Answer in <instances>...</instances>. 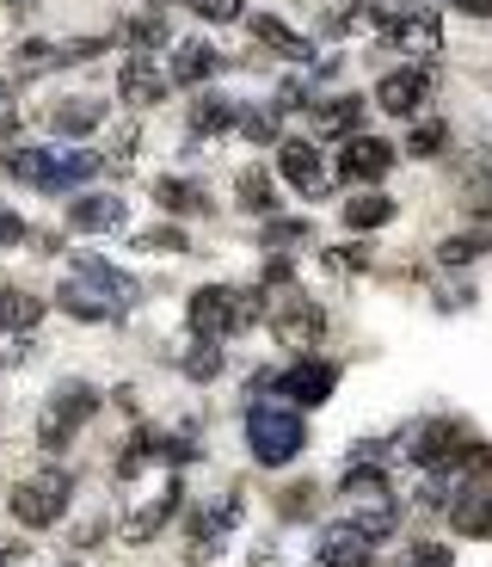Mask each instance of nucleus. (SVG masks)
I'll use <instances>...</instances> for the list:
<instances>
[{"instance_id":"c85d7f7f","label":"nucleus","mask_w":492,"mask_h":567,"mask_svg":"<svg viewBox=\"0 0 492 567\" xmlns=\"http://www.w3.org/2000/svg\"><path fill=\"white\" fill-rule=\"evenodd\" d=\"M234 124H241L253 142H277V118H271V111H234Z\"/></svg>"},{"instance_id":"4468645a","label":"nucleus","mask_w":492,"mask_h":567,"mask_svg":"<svg viewBox=\"0 0 492 567\" xmlns=\"http://www.w3.org/2000/svg\"><path fill=\"white\" fill-rule=\"evenodd\" d=\"M449 519H456V531L487 536V531H492V488H487V481H474V488H461L456 500H449Z\"/></svg>"},{"instance_id":"ddd939ff","label":"nucleus","mask_w":492,"mask_h":567,"mask_svg":"<svg viewBox=\"0 0 492 567\" xmlns=\"http://www.w3.org/2000/svg\"><path fill=\"white\" fill-rule=\"evenodd\" d=\"M369 543L357 524H333V531L321 536V555H314V567H369Z\"/></svg>"},{"instance_id":"a211bd4d","label":"nucleus","mask_w":492,"mask_h":567,"mask_svg":"<svg viewBox=\"0 0 492 567\" xmlns=\"http://www.w3.org/2000/svg\"><path fill=\"white\" fill-rule=\"evenodd\" d=\"M154 204L179 210V216H203V210H210V191L191 186V179H154Z\"/></svg>"},{"instance_id":"dca6fc26","label":"nucleus","mask_w":492,"mask_h":567,"mask_svg":"<svg viewBox=\"0 0 492 567\" xmlns=\"http://www.w3.org/2000/svg\"><path fill=\"white\" fill-rule=\"evenodd\" d=\"M222 68V56H215L210 44H185L179 56H172V68H167V80L172 87H203V80Z\"/></svg>"},{"instance_id":"2f4dec72","label":"nucleus","mask_w":492,"mask_h":567,"mask_svg":"<svg viewBox=\"0 0 492 567\" xmlns=\"http://www.w3.org/2000/svg\"><path fill=\"white\" fill-rule=\"evenodd\" d=\"M259 241H265V247H302V241H308V222H271Z\"/></svg>"},{"instance_id":"6e6552de","label":"nucleus","mask_w":492,"mask_h":567,"mask_svg":"<svg viewBox=\"0 0 492 567\" xmlns=\"http://www.w3.org/2000/svg\"><path fill=\"white\" fill-rule=\"evenodd\" d=\"M425 99H431V75H425V68H394V75H382V87H376V105L394 111V118H413Z\"/></svg>"},{"instance_id":"bb28decb","label":"nucleus","mask_w":492,"mask_h":567,"mask_svg":"<svg viewBox=\"0 0 492 567\" xmlns=\"http://www.w3.org/2000/svg\"><path fill=\"white\" fill-rule=\"evenodd\" d=\"M44 160H49V148H13L0 167H7L13 179H25V186H37V179H44Z\"/></svg>"},{"instance_id":"1a4fd4ad","label":"nucleus","mask_w":492,"mask_h":567,"mask_svg":"<svg viewBox=\"0 0 492 567\" xmlns=\"http://www.w3.org/2000/svg\"><path fill=\"white\" fill-rule=\"evenodd\" d=\"M167 68H154L148 56H130V63H123V75H118V93H123V105H160V99H167Z\"/></svg>"},{"instance_id":"423d86ee","label":"nucleus","mask_w":492,"mask_h":567,"mask_svg":"<svg viewBox=\"0 0 492 567\" xmlns=\"http://www.w3.org/2000/svg\"><path fill=\"white\" fill-rule=\"evenodd\" d=\"M271 389L283 394L290 408H321L326 394L338 389V364H326V358H295L290 370L271 382Z\"/></svg>"},{"instance_id":"f704fd0d","label":"nucleus","mask_w":492,"mask_h":567,"mask_svg":"<svg viewBox=\"0 0 492 567\" xmlns=\"http://www.w3.org/2000/svg\"><path fill=\"white\" fill-rule=\"evenodd\" d=\"M326 266H333V271H357V266H369V253L364 247H333V253H326Z\"/></svg>"},{"instance_id":"2eb2a0df","label":"nucleus","mask_w":492,"mask_h":567,"mask_svg":"<svg viewBox=\"0 0 492 567\" xmlns=\"http://www.w3.org/2000/svg\"><path fill=\"white\" fill-rule=\"evenodd\" d=\"M49 124H56L62 136H92V130L105 124V99H62V105L49 111Z\"/></svg>"},{"instance_id":"b1692460","label":"nucleus","mask_w":492,"mask_h":567,"mask_svg":"<svg viewBox=\"0 0 492 567\" xmlns=\"http://www.w3.org/2000/svg\"><path fill=\"white\" fill-rule=\"evenodd\" d=\"M228 118H234V105H228V99L203 93L198 105H191V136H215V130H228Z\"/></svg>"},{"instance_id":"f03ea898","label":"nucleus","mask_w":492,"mask_h":567,"mask_svg":"<svg viewBox=\"0 0 492 567\" xmlns=\"http://www.w3.org/2000/svg\"><path fill=\"white\" fill-rule=\"evenodd\" d=\"M185 315H191V333L228 340V333H246L259 321V297L253 290H234V284H203V290H191Z\"/></svg>"},{"instance_id":"c9c22d12","label":"nucleus","mask_w":492,"mask_h":567,"mask_svg":"<svg viewBox=\"0 0 492 567\" xmlns=\"http://www.w3.org/2000/svg\"><path fill=\"white\" fill-rule=\"evenodd\" d=\"M19 241H25V222L13 210H0V247H19Z\"/></svg>"},{"instance_id":"4c0bfd02","label":"nucleus","mask_w":492,"mask_h":567,"mask_svg":"<svg viewBox=\"0 0 492 567\" xmlns=\"http://www.w3.org/2000/svg\"><path fill=\"white\" fill-rule=\"evenodd\" d=\"M413 567H449V549H437V543H425V549L413 555Z\"/></svg>"},{"instance_id":"4be33fe9","label":"nucleus","mask_w":492,"mask_h":567,"mask_svg":"<svg viewBox=\"0 0 492 567\" xmlns=\"http://www.w3.org/2000/svg\"><path fill=\"white\" fill-rule=\"evenodd\" d=\"M357 118H364V99H357V93L326 99V105H321V130H326V136H338V142L357 136Z\"/></svg>"},{"instance_id":"f3484780","label":"nucleus","mask_w":492,"mask_h":567,"mask_svg":"<svg viewBox=\"0 0 492 567\" xmlns=\"http://www.w3.org/2000/svg\"><path fill=\"white\" fill-rule=\"evenodd\" d=\"M44 321V297H31V290H0V333H31Z\"/></svg>"},{"instance_id":"6ab92c4d","label":"nucleus","mask_w":492,"mask_h":567,"mask_svg":"<svg viewBox=\"0 0 492 567\" xmlns=\"http://www.w3.org/2000/svg\"><path fill=\"white\" fill-rule=\"evenodd\" d=\"M277 333L295 340V346H314V340H326V315L314 309V302H290V309L277 315Z\"/></svg>"},{"instance_id":"f8f14e48","label":"nucleus","mask_w":492,"mask_h":567,"mask_svg":"<svg viewBox=\"0 0 492 567\" xmlns=\"http://www.w3.org/2000/svg\"><path fill=\"white\" fill-rule=\"evenodd\" d=\"M118 222H123L118 191H92V198H75V204H68V229H75V235H105Z\"/></svg>"},{"instance_id":"f257e3e1","label":"nucleus","mask_w":492,"mask_h":567,"mask_svg":"<svg viewBox=\"0 0 492 567\" xmlns=\"http://www.w3.org/2000/svg\"><path fill=\"white\" fill-rule=\"evenodd\" d=\"M142 302V284L130 278V271L105 266V259H75V271L56 284V309L62 315H75V321H118L130 315Z\"/></svg>"},{"instance_id":"20e7f679","label":"nucleus","mask_w":492,"mask_h":567,"mask_svg":"<svg viewBox=\"0 0 492 567\" xmlns=\"http://www.w3.org/2000/svg\"><path fill=\"white\" fill-rule=\"evenodd\" d=\"M68 500H75V475L44 469V475H31V481H19V488L7 493V512H13L25 531H49V524L68 519Z\"/></svg>"},{"instance_id":"39448f33","label":"nucleus","mask_w":492,"mask_h":567,"mask_svg":"<svg viewBox=\"0 0 492 567\" xmlns=\"http://www.w3.org/2000/svg\"><path fill=\"white\" fill-rule=\"evenodd\" d=\"M92 413H99V389H92V382H80V377L56 382L49 401H44V425H37V438H44L49 451H62V444L75 438Z\"/></svg>"},{"instance_id":"473e14b6","label":"nucleus","mask_w":492,"mask_h":567,"mask_svg":"<svg viewBox=\"0 0 492 567\" xmlns=\"http://www.w3.org/2000/svg\"><path fill=\"white\" fill-rule=\"evenodd\" d=\"M449 142V130L444 124H418L413 130V142H406V148H413V155H437V148H444Z\"/></svg>"},{"instance_id":"412c9836","label":"nucleus","mask_w":492,"mask_h":567,"mask_svg":"<svg viewBox=\"0 0 492 567\" xmlns=\"http://www.w3.org/2000/svg\"><path fill=\"white\" fill-rule=\"evenodd\" d=\"M382 222H394V198H382V191H369V198H351V204H345V229H357V235L382 229Z\"/></svg>"},{"instance_id":"393cba45","label":"nucleus","mask_w":492,"mask_h":567,"mask_svg":"<svg viewBox=\"0 0 492 567\" xmlns=\"http://www.w3.org/2000/svg\"><path fill=\"white\" fill-rule=\"evenodd\" d=\"M253 37H259V44H271V49H283V56H308V44H302V37H295L290 25H283V19H271V13H259V19H253Z\"/></svg>"},{"instance_id":"e433bc0d","label":"nucleus","mask_w":492,"mask_h":567,"mask_svg":"<svg viewBox=\"0 0 492 567\" xmlns=\"http://www.w3.org/2000/svg\"><path fill=\"white\" fill-rule=\"evenodd\" d=\"M142 247H167V253H179V247H185V235H179V229H154V235H142Z\"/></svg>"},{"instance_id":"c756f323","label":"nucleus","mask_w":492,"mask_h":567,"mask_svg":"<svg viewBox=\"0 0 492 567\" xmlns=\"http://www.w3.org/2000/svg\"><path fill=\"white\" fill-rule=\"evenodd\" d=\"M185 7H191V13H203L210 25H228V19H241L246 0H185Z\"/></svg>"},{"instance_id":"58836bf2","label":"nucleus","mask_w":492,"mask_h":567,"mask_svg":"<svg viewBox=\"0 0 492 567\" xmlns=\"http://www.w3.org/2000/svg\"><path fill=\"white\" fill-rule=\"evenodd\" d=\"M449 7H461V13H474V19H492V0H449Z\"/></svg>"},{"instance_id":"72a5a7b5","label":"nucleus","mask_w":492,"mask_h":567,"mask_svg":"<svg viewBox=\"0 0 492 567\" xmlns=\"http://www.w3.org/2000/svg\"><path fill=\"white\" fill-rule=\"evenodd\" d=\"M468 210H474V216H492V174L468 179Z\"/></svg>"},{"instance_id":"aec40b11","label":"nucleus","mask_w":492,"mask_h":567,"mask_svg":"<svg viewBox=\"0 0 492 567\" xmlns=\"http://www.w3.org/2000/svg\"><path fill=\"white\" fill-rule=\"evenodd\" d=\"M92 174H99V160L92 155H49L37 191H68V186H80V179H92Z\"/></svg>"},{"instance_id":"5701e85b","label":"nucleus","mask_w":492,"mask_h":567,"mask_svg":"<svg viewBox=\"0 0 492 567\" xmlns=\"http://www.w3.org/2000/svg\"><path fill=\"white\" fill-rule=\"evenodd\" d=\"M480 253H492V229H474V235H449L444 247H437V259H444V266H468V259H480Z\"/></svg>"},{"instance_id":"a878e982","label":"nucleus","mask_w":492,"mask_h":567,"mask_svg":"<svg viewBox=\"0 0 492 567\" xmlns=\"http://www.w3.org/2000/svg\"><path fill=\"white\" fill-rule=\"evenodd\" d=\"M185 377H191V382H215V377H222V352H215V340H203V333H198V346L185 352Z\"/></svg>"},{"instance_id":"ea45409f","label":"nucleus","mask_w":492,"mask_h":567,"mask_svg":"<svg viewBox=\"0 0 492 567\" xmlns=\"http://www.w3.org/2000/svg\"><path fill=\"white\" fill-rule=\"evenodd\" d=\"M7 93H13V87H7V80H0V105H7Z\"/></svg>"},{"instance_id":"9b49d317","label":"nucleus","mask_w":492,"mask_h":567,"mask_svg":"<svg viewBox=\"0 0 492 567\" xmlns=\"http://www.w3.org/2000/svg\"><path fill=\"white\" fill-rule=\"evenodd\" d=\"M234 512H241V493H222L215 505H198L191 512V555H215V543L228 536Z\"/></svg>"},{"instance_id":"0eeeda50","label":"nucleus","mask_w":492,"mask_h":567,"mask_svg":"<svg viewBox=\"0 0 492 567\" xmlns=\"http://www.w3.org/2000/svg\"><path fill=\"white\" fill-rule=\"evenodd\" d=\"M388 167H394V142H382V136H345L338 142V179L376 186Z\"/></svg>"},{"instance_id":"7ed1b4c3","label":"nucleus","mask_w":492,"mask_h":567,"mask_svg":"<svg viewBox=\"0 0 492 567\" xmlns=\"http://www.w3.org/2000/svg\"><path fill=\"white\" fill-rule=\"evenodd\" d=\"M308 444V420L302 408H246V451L265 463V469H283V463H295V451Z\"/></svg>"},{"instance_id":"cd10ccee","label":"nucleus","mask_w":492,"mask_h":567,"mask_svg":"<svg viewBox=\"0 0 492 567\" xmlns=\"http://www.w3.org/2000/svg\"><path fill=\"white\" fill-rule=\"evenodd\" d=\"M234 191H241V204H246V210H271V198H277V191H271V179H265V174H253V167H246V174L234 179Z\"/></svg>"},{"instance_id":"9d476101","label":"nucleus","mask_w":492,"mask_h":567,"mask_svg":"<svg viewBox=\"0 0 492 567\" xmlns=\"http://www.w3.org/2000/svg\"><path fill=\"white\" fill-rule=\"evenodd\" d=\"M277 174H283V186L308 191V198H326V179H321V155H314V142H283V148H277Z\"/></svg>"},{"instance_id":"7c9ffc66","label":"nucleus","mask_w":492,"mask_h":567,"mask_svg":"<svg viewBox=\"0 0 492 567\" xmlns=\"http://www.w3.org/2000/svg\"><path fill=\"white\" fill-rule=\"evenodd\" d=\"M123 37H130V44H148V49H160V44H167V25H160V19H130V32H123Z\"/></svg>"}]
</instances>
